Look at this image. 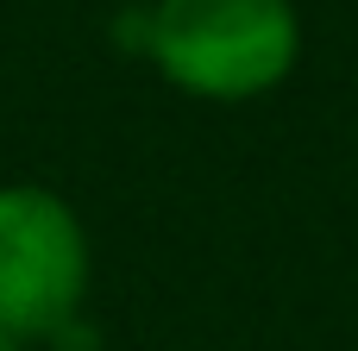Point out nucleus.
Instances as JSON below:
<instances>
[{
	"mask_svg": "<svg viewBox=\"0 0 358 351\" xmlns=\"http://www.w3.org/2000/svg\"><path fill=\"white\" fill-rule=\"evenodd\" d=\"M138 50L170 88L233 107L289 82L302 13L296 0H151Z\"/></svg>",
	"mask_w": 358,
	"mask_h": 351,
	"instance_id": "f257e3e1",
	"label": "nucleus"
},
{
	"mask_svg": "<svg viewBox=\"0 0 358 351\" xmlns=\"http://www.w3.org/2000/svg\"><path fill=\"white\" fill-rule=\"evenodd\" d=\"M94 251L82 214L44 182H0V333L63 339L88 301Z\"/></svg>",
	"mask_w": 358,
	"mask_h": 351,
	"instance_id": "f03ea898",
	"label": "nucleus"
},
{
	"mask_svg": "<svg viewBox=\"0 0 358 351\" xmlns=\"http://www.w3.org/2000/svg\"><path fill=\"white\" fill-rule=\"evenodd\" d=\"M0 351H19V345H13V339H6V333H0Z\"/></svg>",
	"mask_w": 358,
	"mask_h": 351,
	"instance_id": "7ed1b4c3",
	"label": "nucleus"
}]
</instances>
